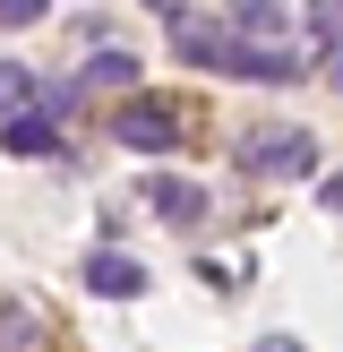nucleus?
I'll use <instances>...</instances> for the list:
<instances>
[{
	"label": "nucleus",
	"instance_id": "nucleus-1",
	"mask_svg": "<svg viewBox=\"0 0 343 352\" xmlns=\"http://www.w3.org/2000/svg\"><path fill=\"white\" fill-rule=\"evenodd\" d=\"M112 146H129V155H163V146H180V103H172V95H120V112H112Z\"/></svg>",
	"mask_w": 343,
	"mask_h": 352
},
{
	"label": "nucleus",
	"instance_id": "nucleus-2",
	"mask_svg": "<svg viewBox=\"0 0 343 352\" xmlns=\"http://www.w3.org/2000/svg\"><path fill=\"white\" fill-rule=\"evenodd\" d=\"M163 34H172V60H189V69H223L232 60L223 9H163Z\"/></svg>",
	"mask_w": 343,
	"mask_h": 352
},
{
	"label": "nucleus",
	"instance_id": "nucleus-3",
	"mask_svg": "<svg viewBox=\"0 0 343 352\" xmlns=\"http://www.w3.org/2000/svg\"><path fill=\"white\" fill-rule=\"evenodd\" d=\"M240 164L266 172V181H309V172H318V138L309 129H257L249 146H240Z\"/></svg>",
	"mask_w": 343,
	"mask_h": 352
},
{
	"label": "nucleus",
	"instance_id": "nucleus-4",
	"mask_svg": "<svg viewBox=\"0 0 343 352\" xmlns=\"http://www.w3.org/2000/svg\"><path fill=\"white\" fill-rule=\"evenodd\" d=\"M223 78H257V86H292V78H309V60L292 43H240L232 34V60H223Z\"/></svg>",
	"mask_w": 343,
	"mask_h": 352
},
{
	"label": "nucleus",
	"instance_id": "nucleus-5",
	"mask_svg": "<svg viewBox=\"0 0 343 352\" xmlns=\"http://www.w3.org/2000/svg\"><path fill=\"white\" fill-rule=\"evenodd\" d=\"M86 292H103V301H137V292H146V267H137L129 250H95V258H86Z\"/></svg>",
	"mask_w": 343,
	"mask_h": 352
},
{
	"label": "nucleus",
	"instance_id": "nucleus-6",
	"mask_svg": "<svg viewBox=\"0 0 343 352\" xmlns=\"http://www.w3.org/2000/svg\"><path fill=\"white\" fill-rule=\"evenodd\" d=\"M146 206H154L163 223H206V189L180 181V172H154V181H146Z\"/></svg>",
	"mask_w": 343,
	"mask_h": 352
},
{
	"label": "nucleus",
	"instance_id": "nucleus-7",
	"mask_svg": "<svg viewBox=\"0 0 343 352\" xmlns=\"http://www.w3.org/2000/svg\"><path fill=\"white\" fill-rule=\"evenodd\" d=\"M0 146L9 155H60V120L51 112H17L9 129H0Z\"/></svg>",
	"mask_w": 343,
	"mask_h": 352
},
{
	"label": "nucleus",
	"instance_id": "nucleus-8",
	"mask_svg": "<svg viewBox=\"0 0 343 352\" xmlns=\"http://www.w3.org/2000/svg\"><path fill=\"white\" fill-rule=\"evenodd\" d=\"M17 112H34V69L26 60H0V129H9Z\"/></svg>",
	"mask_w": 343,
	"mask_h": 352
},
{
	"label": "nucleus",
	"instance_id": "nucleus-9",
	"mask_svg": "<svg viewBox=\"0 0 343 352\" xmlns=\"http://www.w3.org/2000/svg\"><path fill=\"white\" fill-rule=\"evenodd\" d=\"M34 344H43L34 309H26V301H0V352H34Z\"/></svg>",
	"mask_w": 343,
	"mask_h": 352
},
{
	"label": "nucleus",
	"instance_id": "nucleus-10",
	"mask_svg": "<svg viewBox=\"0 0 343 352\" xmlns=\"http://www.w3.org/2000/svg\"><path fill=\"white\" fill-rule=\"evenodd\" d=\"M129 78H137V60H129L120 43H103L95 60H86V78H78V86H129Z\"/></svg>",
	"mask_w": 343,
	"mask_h": 352
},
{
	"label": "nucleus",
	"instance_id": "nucleus-11",
	"mask_svg": "<svg viewBox=\"0 0 343 352\" xmlns=\"http://www.w3.org/2000/svg\"><path fill=\"white\" fill-rule=\"evenodd\" d=\"M43 17V0H0V26H34Z\"/></svg>",
	"mask_w": 343,
	"mask_h": 352
},
{
	"label": "nucleus",
	"instance_id": "nucleus-12",
	"mask_svg": "<svg viewBox=\"0 0 343 352\" xmlns=\"http://www.w3.org/2000/svg\"><path fill=\"white\" fill-rule=\"evenodd\" d=\"M318 198H326V206L343 215V172H326V181H318Z\"/></svg>",
	"mask_w": 343,
	"mask_h": 352
}]
</instances>
